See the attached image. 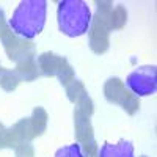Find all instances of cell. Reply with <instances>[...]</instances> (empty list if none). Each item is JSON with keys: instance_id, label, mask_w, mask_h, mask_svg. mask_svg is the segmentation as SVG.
<instances>
[{"instance_id": "30bf717a", "label": "cell", "mask_w": 157, "mask_h": 157, "mask_svg": "<svg viewBox=\"0 0 157 157\" xmlns=\"http://www.w3.org/2000/svg\"><path fill=\"white\" fill-rule=\"evenodd\" d=\"M14 71L21 80H25V82H32L41 75L38 63H36V57H29V58H24V60L17 61Z\"/></svg>"}, {"instance_id": "7a4b0ae2", "label": "cell", "mask_w": 157, "mask_h": 157, "mask_svg": "<svg viewBox=\"0 0 157 157\" xmlns=\"http://www.w3.org/2000/svg\"><path fill=\"white\" fill-rule=\"evenodd\" d=\"M91 17H93L91 10L83 0H61L58 3V29L69 38L85 35L90 29Z\"/></svg>"}, {"instance_id": "9a60e30c", "label": "cell", "mask_w": 157, "mask_h": 157, "mask_svg": "<svg viewBox=\"0 0 157 157\" xmlns=\"http://www.w3.org/2000/svg\"><path fill=\"white\" fill-rule=\"evenodd\" d=\"M64 88H66V96H68V99H69L72 104H75L78 99H82L83 96L88 94V93H86V88L83 86V83H82L80 80H77V78H74L72 82H69Z\"/></svg>"}, {"instance_id": "8992f818", "label": "cell", "mask_w": 157, "mask_h": 157, "mask_svg": "<svg viewBox=\"0 0 157 157\" xmlns=\"http://www.w3.org/2000/svg\"><path fill=\"white\" fill-rule=\"evenodd\" d=\"M126 88L135 98L151 96L157 90V69L155 66H141L132 71L126 78Z\"/></svg>"}, {"instance_id": "d6986e66", "label": "cell", "mask_w": 157, "mask_h": 157, "mask_svg": "<svg viewBox=\"0 0 157 157\" xmlns=\"http://www.w3.org/2000/svg\"><path fill=\"white\" fill-rule=\"evenodd\" d=\"M5 24H6V21H5V13H3L2 8H0V29H2Z\"/></svg>"}, {"instance_id": "277c9868", "label": "cell", "mask_w": 157, "mask_h": 157, "mask_svg": "<svg viewBox=\"0 0 157 157\" xmlns=\"http://www.w3.org/2000/svg\"><path fill=\"white\" fill-rule=\"evenodd\" d=\"M36 63H38L39 72L43 75L57 77L60 83L64 86L75 78L74 69L69 64V61L61 55L54 54V52H44L39 57H36Z\"/></svg>"}, {"instance_id": "6da1fadb", "label": "cell", "mask_w": 157, "mask_h": 157, "mask_svg": "<svg viewBox=\"0 0 157 157\" xmlns=\"http://www.w3.org/2000/svg\"><path fill=\"white\" fill-rule=\"evenodd\" d=\"M47 2L44 0H24L8 19V27L22 39H33L46 25Z\"/></svg>"}, {"instance_id": "5b68a950", "label": "cell", "mask_w": 157, "mask_h": 157, "mask_svg": "<svg viewBox=\"0 0 157 157\" xmlns=\"http://www.w3.org/2000/svg\"><path fill=\"white\" fill-rule=\"evenodd\" d=\"M104 96L110 104H116V105L123 107L126 113L135 115L140 109L138 98H135L130 91L126 88L124 82L118 77H110L104 85Z\"/></svg>"}, {"instance_id": "5bb4252c", "label": "cell", "mask_w": 157, "mask_h": 157, "mask_svg": "<svg viewBox=\"0 0 157 157\" xmlns=\"http://www.w3.org/2000/svg\"><path fill=\"white\" fill-rule=\"evenodd\" d=\"M127 22V11L123 5H116L110 11V32L123 29Z\"/></svg>"}, {"instance_id": "7c38bea8", "label": "cell", "mask_w": 157, "mask_h": 157, "mask_svg": "<svg viewBox=\"0 0 157 157\" xmlns=\"http://www.w3.org/2000/svg\"><path fill=\"white\" fill-rule=\"evenodd\" d=\"M13 130H14V134H16V137L19 140V145H21V143H24V141H32L35 138L30 118H25V120L17 121L14 126H13Z\"/></svg>"}, {"instance_id": "ffe728a7", "label": "cell", "mask_w": 157, "mask_h": 157, "mask_svg": "<svg viewBox=\"0 0 157 157\" xmlns=\"http://www.w3.org/2000/svg\"><path fill=\"white\" fill-rule=\"evenodd\" d=\"M141 157H146V155H141Z\"/></svg>"}, {"instance_id": "3957f363", "label": "cell", "mask_w": 157, "mask_h": 157, "mask_svg": "<svg viewBox=\"0 0 157 157\" xmlns=\"http://www.w3.org/2000/svg\"><path fill=\"white\" fill-rule=\"evenodd\" d=\"M98 10L91 17V24L88 29L90 47L94 54H105L109 50L110 41V11L113 8L112 2H98Z\"/></svg>"}, {"instance_id": "ba28073f", "label": "cell", "mask_w": 157, "mask_h": 157, "mask_svg": "<svg viewBox=\"0 0 157 157\" xmlns=\"http://www.w3.org/2000/svg\"><path fill=\"white\" fill-rule=\"evenodd\" d=\"M74 127H75V138L82 148L83 157H98L99 148L94 138L90 116L83 115L78 110H74Z\"/></svg>"}, {"instance_id": "44dd1931", "label": "cell", "mask_w": 157, "mask_h": 157, "mask_svg": "<svg viewBox=\"0 0 157 157\" xmlns=\"http://www.w3.org/2000/svg\"><path fill=\"white\" fill-rule=\"evenodd\" d=\"M0 68H2V66H0Z\"/></svg>"}, {"instance_id": "ac0fdd59", "label": "cell", "mask_w": 157, "mask_h": 157, "mask_svg": "<svg viewBox=\"0 0 157 157\" xmlns=\"http://www.w3.org/2000/svg\"><path fill=\"white\" fill-rule=\"evenodd\" d=\"M6 148V127L0 123V149Z\"/></svg>"}, {"instance_id": "52a82bcc", "label": "cell", "mask_w": 157, "mask_h": 157, "mask_svg": "<svg viewBox=\"0 0 157 157\" xmlns=\"http://www.w3.org/2000/svg\"><path fill=\"white\" fill-rule=\"evenodd\" d=\"M0 39H2L3 49L6 52V55L11 61H21L24 58L29 57H36V49L33 46L32 41L19 38L14 32H13L8 24H5L2 29H0Z\"/></svg>"}, {"instance_id": "2e32d148", "label": "cell", "mask_w": 157, "mask_h": 157, "mask_svg": "<svg viewBox=\"0 0 157 157\" xmlns=\"http://www.w3.org/2000/svg\"><path fill=\"white\" fill-rule=\"evenodd\" d=\"M54 157H83L82 148L78 143H74V145H68V146H63L60 148Z\"/></svg>"}, {"instance_id": "8fae6325", "label": "cell", "mask_w": 157, "mask_h": 157, "mask_svg": "<svg viewBox=\"0 0 157 157\" xmlns=\"http://www.w3.org/2000/svg\"><path fill=\"white\" fill-rule=\"evenodd\" d=\"M47 112L43 107H36L30 116V123H32V129H33V134L35 137H39L46 132V127H47Z\"/></svg>"}, {"instance_id": "e0dca14e", "label": "cell", "mask_w": 157, "mask_h": 157, "mask_svg": "<svg viewBox=\"0 0 157 157\" xmlns=\"http://www.w3.org/2000/svg\"><path fill=\"white\" fill-rule=\"evenodd\" d=\"M16 157H35V148L32 145V141H24L21 145L14 148Z\"/></svg>"}, {"instance_id": "4fadbf2b", "label": "cell", "mask_w": 157, "mask_h": 157, "mask_svg": "<svg viewBox=\"0 0 157 157\" xmlns=\"http://www.w3.org/2000/svg\"><path fill=\"white\" fill-rule=\"evenodd\" d=\"M21 82V78L17 77L14 69H6V68H0V86L5 91H13L16 90Z\"/></svg>"}, {"instance_id": "9c48e42d", "label": "cell", "mask_w": 157, "mask_h": 157, "mask_svg": "<svg viewBox=\"0 0 157 157\" xmlns=\"http://www.w3.org/2000/svg\"><path fill=\"white\" fill-rule=\"evenodd\" d=\"M98 157H135L134 155V146L130 141L121 140L116 145L113 143H105L98 152Z\"/></svg>"}]
</instances>
